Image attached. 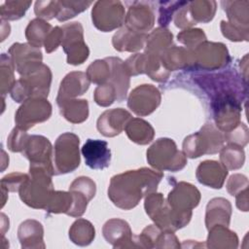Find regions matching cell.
Instances as JSON below:
<instances>
[{
	"mask_svg": "<svg viewBox=\"0 0 249 249\" xmlns=\"http://www.w3.org/2000/svg\"><path fill=\"white\" fill-rule=\"evenodd\" d=\"M162 177L161 171L147 167L125 171L111 178L108 196L116 206L129 210L143 196L156 192Z\"/></svg>",
	"mask_w": 249,
	"mask_h": 249,
	"instance_id": "6da1fadb",
	"label": "cell"
},
{
	"mask_svg": "<svg viewBox=\"0 0 249 249\" xmlns=\"http://www.w3.org/2000/svg\"><path fill=\"white\" fill-rule=\"evenodd\" d=\"M53 175L47 168L30 166L29 177L18 191L20 199L32 208L46 209L54 192L51 179Z\"/></svg>",
	"mask_w": 249,
	"mask_h": 249,
	"instance_id": "7a4b0ae2",
	"label": "cell"
},
{
	"mask_svg": "<svg viewBox=\"0 0 249 249\" xmlns=\"http://www.w3.org/2000/svg\"><path fill=\"white\" fill-rule=\"evenodd\" d=\"M146 213L162 231H175L185 227L191 220L192 212L181 213L173 210L160 193H151L145 198Z\"/></svg>",
	"mask_w": 249,
	"mask_h": 249,
	"instance_id": "3957f363",
	"label": "cell"
},
{
	"mask_svg": "<svg viewBox=\"0 0 249 249\" xmlns=\"http://www.w3.org/2000/svg\"><path fill=\"white\" fill-rule=\"evenodd\" d=\"M51 82V69L42 64L38 70L16 81L11 89V96L16 102H24L29 98H46L49 95Z\"/></svg>",
	"mask_w": 249,
	"mask_h": 249,
	"instance_id": "277c9868",
	"label": "cell"
},
{
	"mask_svg": "<svg viewBox=\"0 0 249 249\" xmlns=\"http://www.w3.org/2000/svg\"><path fill=\"white\" fill-rule=\"evenodd\" d=\"M147 160L159 171H179L187 164L186 155L177 149L175 142L169 138L158 139L147 150Z\"/></svg>",
	"mask_w": 249,
	"mask_h": 249,
	"instance_id": "5b68a950",
	"label": "cell"
},
{
	"mask_svg": "<svg viewBox=\"0 0 249 249\" xmlns=\"http://www.w3.org/2000/svg\"><path fill=\"white\" fill-rule=\"evenodd\" d=\"M225 142V135L213 124L206 123L199 131L189 135L183 142L186 157L198 158L205 154H216Z\"/></svg>",
	"mask_w": 249,
	"mask_h": 249,
	"instance_id": "8992f818",
	"label": "cell"
},
{
	"mask_svg": "<svg viewBox=\"0 0 249 249\" xmlns=\"http://www.w3.org/2000/svg\"><path fill=\"white\" fill-rule=\"evenodd\" d=\"M79 137L71 132L58 136L53 149V167L55 175L74 171L80 165Z\"/></svg>",
	"mask_w": 249,
	"mask_h": 249,
	"instance_id": "52a82bcc",
	"label": "cell"
},
{
	"mask_svg": "<svg viewBox=\"0 0 249 249\" xmlns=\"http://www.w3.org/2000/svg\"><path fill=\"white\" fill-rule=\"evenodd\" d=\"M192 69L216 70L226 66L230 62V54L226 46L222 43L204 41L191 51Z\"/></svg>",
	"mask_w": 249,
	"mask_h": 249,
	"instance_id": "ba28073f",
	"label": "cell"
},
{
	"mask_svg": "<svg viewBox=\"0 0 249 249\" xmlns=\"http://www.w3.org/2000/svg\"><path fill=\"white\" fill-rule=\"evenodd\" d=\"M62 48L67 54V63L72 65L82 64L89 56V51L84 42L83 27L80 22H70L62 27Z\"/></svg>",
	"mask_w": 249,
	"mask_h": 249,
	"instance_id": "9c48e42d",
	"label": "cell"
},
{
	"mask_svg": "<svg viewBox=\"0 0 249 249\" xmlns=\"http://www.w3.org/2000/svg\"><path fill=\"white\" fill-rule=\"evenodd\" d=\"M91 18L96 28L108 32L123 25L124 8L120 1H97L92 8Z\"/></svg>",
	"mask_w": 249,
	"mask_h": 249,
	"instance_id": "30bf717a",
	"label": "cell"
},
{
	"mask_svg": "<svg viewBox=\"0 0 249 249\" xmlns=\"http://www.w3.org/2000/svg\"><path fill=\"white\" fill-rule=\"evenodd\" d=\"M52 114V105L46 98H29L15 115L18 127L26 130L38 123L47 121Z\"/></svg>",
	"mask_w": 249,
	"mask_h": 249,
	"instance_id": "8fae6325",
	"label": "cell"
},
{
	"mask_svg": "<svg viewBox=\"0 0 249 249\" xmlns=\"http://www.w3.org/2000/svg\"><path fill=\"white\" fill-rule=\"evenodd\" d=\"M9 53L15 69L21 76L33 73L42 66V53L40 49L30 44L15 43L11 46Z\"/></svg>",
	"mask_w": 249,
	"mask_h": 249,
	"instance_id": "7c38bea8",
	"label": "cell"
},
{
	"mask_svg": "<svg viewBox=\"0 0 249 249\" xmlns=\"http://www.w3.org/2000/svg\"><path fill=\"white\" fill-rule=\"evenodd\" d=\"M160 103V92L153 85H141L129 94L127 106L137 116L153 113Z\"/></svg>",
	"mask_w": 249,
	"mask_h": 249,
	"instance_id": "4fadbf2b",
	"label": "cell"
},
{
	"mask_svg": "<svg viewBox=\"0 0 249 249\" xmlns=\"http://www.w3.org/2000/svg\"><path fill=\"white\" fill-rule=\"evenodd\" d=\"M23 155L29 160L30 166H40L47 168L53 175H55L53 163L52 161V144L45 136H30L25 149L23 150Z\"/></svg>",
	"mask_w": 249,
	"mask_h": 249,
	"instance_id": "5bb4252c",
	"label": "cell"
},
{
	"mask_svg": "<svg viewBox=\"0 0 249 249\" xmlns=\"http://www.w3.org/2000/svg\"><path fill=\"white\" fill-rule=\"evenodd\" d=\"M199 200V191L194 185L186 182L177 183L167 196L169 206L181 213L192 212V209L198 205Z\"/></svg>",
	"mask_w": 249,
	"mask_h": 249,
	"instance_id": "9a60e30c",
	"label": "cell"
},
{
	"mask_svg": "<svg viewBox=\"0 0 249 249\" xmlns=\"http://www.w3.org/2000/svg\"><path fill=\"white\" fill-rule=\"evenodd\" d=\"M103 236L114 248L138 247L136 235L132 234L129 225L122 219H111L104 224Z\"/></svg>",
	"mask_w": 249,
	"mask_h": 249,
	"instance_id": "2e32d148",
	"label": "cell"
},
{
	"mask_svg": "<svg viewBox=\"0 0 249 249\" xmlns=\"http://www.w3.org/2000/svg\"><path fill=\"white\" fill-rule=\"evenodd\" d=\"M96 191L95 183L89 177L81 176L76 178L69 187V192L73 197V204L67 215L72 217L82 216L89 201L94 196Z\"/></svg>",
	"mask_w": 249,
	"mask_h": 249,
	"instance_id": "e0dca14e",
	"label": "cell"
},
{
	"mask_svg": "<svg viewBox=\"0 0 249 249\" xmlns=\"http://www.w3.org/2000/svg\"><path fill=\"white\" fill-rule=\"evenodd\" d=\"M131 6L128 7L126 15L125 26L135 32L145 33L149 31L155 23V16L152 8L149 6L150 2H129Z\"/></svg>",
	"mask_w": 249,
	"mask_h": 249,
	"instance_id": "ac0fdd59",
	"label": "cell"
},
{
	"mask_svg": "<svg viewBox=\"0 0 249 249\" xmlns=\"http://www.w3.org/2000/svg\"><path fill=\"white\" fill-rule=\"evenodd\" d=\"M82 155L86 164L91 169L102 170L110 165L111 151L107 141L99 139H88L82 147Z\"/></svg>",
	"mask_w": 249,
	"mask_h": 249,
	"instance_id": "d6986e66",
	"label": "cell"
},
{
	"mask_svg": "<svg viewBox=\"0 0 249 249\" xmlns=\"http://www.w3.org/2000/svg\"><path fill=\"white\" fill-rule=\"evenodd\" d=\"M131 119L129 112L123 108H115L102 113L97 120L98 131L107 137H113L122 132L127 121Z\"/></svg>",
	"mask_w": 249,
	"mask_h": 249,
	"instance_id": "ffe728a7",
	"label": "cell"
},
{
	"mask_svg": "<svg viewBox=\"0 0 249 249\" xmlns=\"http://www.w3.org/2000/svg\"><path fill=\"white\" fill-rule=\"evenodd\" d=\"M196 178L200 184L221 189L228 175V169L215 160H204L196 168Z\"/></svg>",
	"mask_w": 249,
	"mask_h": 249,
	"instance_id": "44dd1931",
	"label": "cell"
},
{
	"mask_svg": "<svg viewBox=\"0 0 249 249\" xmlns=\"http://www.w3.org/2000/svg\"><path fill=\"white\" fill-rule=\"evenodd\" d=\"M89 87V80L84 72L68 73L60 83L56 102L84 94Z\"/></svg>",
	"mask_w": 249,
	"mask_h": 249,
	"instance_id": "7402d4cb",
	"label": "cell"
},
{
	"mask_svg": "<svg viewBox=\"0 0 249 249\" xmlns=\"http://www.w3.org/2000/svg\"><path fill=\"white\" fill-rule=\"evenodd\" d=\"M231 215V205L228 199L218 197L211 199L206 207L205 225L207 230L217 225L228 227Z\"/></svg>",
	"mask_w": 249,
	"mask_h": 249,
	"instance_id": "603a6c76",
	"label": "cell"
},
{
	"mask_svg": "<svg viewBox=\"0 0 249 249\" xmlns=\"http://www.w3.org/2000/svg\"><path fill=\"white\" fill-rule=\"evenodd\" d=\"M42 224L35 220H26L20 224L18 231L22 248H45Z\"/></svg>",
	"mask_w": 249,
	"mask_h": 249,
	"instance_id": "cb8c5ba5",
	"label": "cell"
},
{
	"mask_svg": "<svg viewBox=\"0 0 249 249\" xmlns=\"http://www.w3.org/2000/svg\"><path fill=\"white\" fill-rule=\"evenodd\" d=\"M111 74L107 83L114 86L117 92V101L122 102L125 99L127 89L129 88V75L124 66V61L119 57H107Z\"/></svg>",
	"mask_w": 249,
	"mask_h": 249,
	"instance_id": "d4e9b609",
	"label": "cell"
},
{
	"mask_svg": "<svg viewBox=\"0 0 249 249\" xmlns=\"http://www.w3.org/2000/svg\"><path fill=\"white\" fill-rule=\"evenodd\" d=\"M185 17L190 26L197 22L210 21L216 12L215 1H195L188 2L184 6Z\"/></svg>",
	"mask_w": 249,
	"mask_h": 249,
	"instance_id": "484cf974",
	"label": "cell"
},
{
	"mask_svg": "<svg viewBox=\"0 0 249 249\" xmlns=\"http://www.w3.org/2000/svg\"><path fill=\"white\" fill-rule=\"evenodd\" d=\"M147 36L124 26L113 36V46L120 52H136L144 47Z\"/></svg>",
	"mask_w": 249,
	"mask_h": 249,
	"instance_id": "4316f807",
	"label": "cell"
},
{
	"mask_svg": "<svg viewBox=\"0 0 249 249\" xmlns=\"http://www.w3.org/2000/svg\"><path fill=\"white\" fill-rule=\"evenodd\" d=\"M229 23L237 30L248 34V1H222Z\"/></svg>",
	"mask_w": 249,
	"mask_h": 249,
	"instance_id": "83f0119b",
	"label": "cell"
},
{
	"mask_svg": "<svg viewBox=\"0 0 249 249\" xmlns=\"http://www.w3.org/2000/svg\"><path fill=\"white\" fill-rule=\"evenodd\" d=\"M60 114L73 124H79L88 119L89 116V104L85 99H65L56 102Z\"/></svg>",
	"mask_w": 249,
	"mask_h": 249,
	"instance_id": "f1b7e54d",
	"label": "cell"
},
{
	"mask_svg": "<svg viewBox=\"0 0 249 249\" xmlns=\"http://www.w3.org/2000/svg\"><path fill=\"white\" fill-rule=\"evenodd\" d=\"M125 132L128 138L137 144L145 145L150 143L154 138V128L152 125L139 118L130 119L129 122L126 124Z\"/></svg>",
	"mask_w": 249,
	"mask_h": 249,
	"instance_id": "f546056e",
	"label": "cell"
},
{
	"mask_svg": "<svg viewBox=\"0 0 249 249\" xmlns=\"http://www.w3.org/2000/svg\"><path fill=\"white\" fill-rule=\"evenodd\" d=\"M172 44V34L169 30L160 27L147 36L145 53L160 58V54Z\"/></svg>",
	"mask_w": 249,
	"mask_h": 249,
	"instance_id": "4dcf8cb0",
	"label": "cell"
},
{
	"mask_svg": "<svg viewBox=\"0 0 249 249\" xmlns=\"http://www.w3.org/2000/svg\"><path fill=\"white\" fill-rule=\"evenodd\" d=\"M209 231L207 238V246L212 248H236L238 243L237 235L234 231H230L226 226L217 225L212 227Z\"/></svg>",
	"mask_w": 249,
	"mask_h": 249,
	"instance_id": "1f68e13d",
	"label": "cell"
},
{
	"mask_svg": "<svg viewBox=\"0 0 249 249\" xmlns=\"http://www.w3.org/2000/svg\"><path fill=\"white\" fill-rule=\"evenodd\" d=\"M53 27L41 18L32 19L26 27L25 36L29 44L40 49Z\"/></svg>",
	"mask_w": 249,
	"mask_h": 249,
	"instance_id": "d6a6232c",
	"label": "cell"
},
{
	"mask_svg": "<svg viewBox=\"0 0 249 249\" xmlns=\"http://www.w3.org/2000/svg\"><path fill=\"white\" fill-rule=\"evenodd\" d=\"M95 231L90 222L85 219H79L75 221L69 230L70 239L78 245H89L94 238Z\"/></svg>",
	"mask_w": 249,
	"mask_h": 249,
	"instance_id": "836d02e7",
	"label": "cell"
},
{
	"mask_svg": "<svg viewBox=\"0 0 249 249\" xmlns=\"http://www.w3.org/2000/svg\"><path fill=\"white\" fill-rule=\"evenodd\" d=\"M220 153V160L223 164L228 170H233L240 168L245 160V155L243 148L228 144L227 147H223Z\"/></svg>",
	"mask_w": 249,
	"mask_h": 249,
	"instance_id": "e575fe53",
	"label": "cell"
},
{
	"mask_svg": "<svg viewBox=\"0 0 249 249\" xmlns=\"http://www.w3.org/2000/svg\"><path fill=\"white\" fill-rule=\"evenodd\" d=\"M86 74L89 80L94 84H106L111 74V67L108 59L105 58L102 60H95L88 67Z\"/></svg>",
	"mask_w": 249,
	"mask_h": 249,
	"instance_id": "d590c367",
	"label": "cell"
},
{
	"mask_svg": "<svg viewBox=\"0 0 249 249\" xmlns=\"http://www.w3.org/2000/svg\"><path fill=\"white\" fill-rule=\"evenodd\" d=\"M73 204V197L70 192H53L47 207L46 211L50 213H66L70 211Z\"/></svg>",
	"mask_w": 249,
	"mask_h": 249,
	"instance_id": "8d00e7d4",
	"label": "cell"
},
{
	"mask_svg": "<svg viewBox=\"0 0 249 249\" xmlns=\"http://www.w3.org/2000/svg\"><path fill=\"white\" fill-rule=\"evenodd\" d=\"M91 4V1H58L59 11L56 18L59 21H65L84 12Z\"/></svg>",
	"mask_w": 249,
	"mask_h": 249,
	"instance_id": "74e56055",
	"label": "cell"
},
{
	"mask_svg": "<svg viewBox=\"0 0 249 249\" xmlns=\"http://www.w3.org/2000/svg\"><path fill=\"white\" fill-rule=\"evenodd\" d=\"M31 5V2H25V1H8L4 2L1 5L0 14H1V19H9V20H15L19 19L22 18L27 11L28 7Z\"/></svg>",
	"mask_w": 249,
	"mask_h": 249,
	"instance_id": "f35d334b",
	"label": "cell"
},
{
	"mask_svg": "<svg viewBox=\"0 0 249 249\" xmlns=\"http://www.w3.org/2000/svg\"><path fill=\"white\" fill-rule=\"evenodd\" d=\"M93 98L98 105L103 107L109 106L113 104L115 100H117L116 89L110 83L99 85L94 90Z\"/></svg>",
	"mask_w": 249,
	"mask_h": 249,
	"instance_id": "ab89813d",
	"label": "cell"
},
{
	"mask_svg": "<svg viewBox=\"0 0 249 249\" xmlns=\"http://www.w3.org/2000/svg\"><path fill=\"white\" fill-rule=\"evenodd\" d=\"M178 41L185 44L189 51H193L199 44L206 41V36L201 29H189L183 30L177 35Z\"/></svg>",
	"mask_w": 249,
	"mask_h": 249,
	"instance_id": "60d3db41",
	"label": "cell"
},
{
	"mask_svg": "<svg viewBox=\"0 0 249 249\" xmlns=\"http://www.w3.org/2000/svg\"><path fill=\"white\" fill-rule=\"evenodd\" d=\"M186 1H171V2H160V18L159 24L164 28L167 26L176 11L183 7Z\"/></svg>",
	"mask_w": 249,
	"mask_h": 249,
	"instance_id": "b9f144b4",
	"label": "cell"
},
{
	"mask_svg": "<svg viewBox=\"0 0 249 249\" xmlns=\"http://www.w3.org/2000/svg\"><path fill=\"white\" fill-rule=\"evenodd\" d=\"M224 135L225 141H227L228 144L236 145L241 148H243L248 142V128L242 123L229 132H226Z\"/></svg>",
	"mask_w": 249,
	"mask_h": 249,
	"instance_id": "7bdbcfd3",
	"label": "cell"
},
{
	"mask_svg": "<svg viewBox=\"0 0 249 249\" xmlns=\"http://www.w3.org/2000/svg\"><path fill=\"white\" fill-rule=\"evenodd\" d=\"M29 137L30 136L23 129L17 126L12 130L7 145L12 152H21L25 149Z\"/></svg>",
	"mask_w": 249,
	"mask_h": 249,
	"instance_id": "ee69618b",
	"label": "cell"
},
{
	"mask_svg": "<svg viewBox=\"0 0 249 249\" xmlns=\"http://www.w3.org/2000/svg\"><path fill=\"white\" fill-rule=\"evenodd\" d=\"M34 11L37 17L45 19L56 18L59 11L58 1H37Z\"/></svg>",
	"mask_w": 249,
	"mask_h": 249,
	"instance_id": "f6af8a7d",
	"label": "cell"
},
{
	"mask_svg": "<svg viewBox=\"0 0 249 249\" xmlns=\"http://www.w3.org/2000/svg\"><path fill=\"white\" fill-rule=\"evenodd\" d=\"M28 175L19 172H14L6 175L1 180V188L7 190V192H18L21 185L28 179Z\"/></svg>",
	"mask_w": 249,
	"mask_h": 249,
	"instance_id": "bcb514c9",
	"label": "cell"
},
{
	"mask_svg": "<svg viewBox=\"0 0 249 249\" xmlns=\"http://www.w3.org/2000/svg\"><path fill=\"white\" fill-rule=\"evenodd\" d=\"M63 38V30L59 26H55L52 29L45 40V49L48 53L55 51L57 47L61 44Z\"/></svg>",
	"mask_w": 249,
	"mask_h": 249,
	"instance_id": "7dc6e473",
	"label": "cell"
},
{
	"mask_svg": "<svg viewBox=\"0 0 249 249\" xmlns=\"http://www.w3.org/2000/svg\"><path fill=\"white\" fill-rule=\"evenodd\" d=\"M246 188H248V179L242 174L231 175L227 184V190L231 196H235Z\"/></svg>",
	"mask_w": 249,
	"mask_h": 249,
	"instance_id": "c3c4849f",
	"label": "cell"
},
{
	"mask_svg": "<svg viewBox=\"0 0 249 249\" xmlns=\"http://www.w3.org/2000/svg\"><path fill=\"white\" fill-rule=\"evenodd\" d=\"M221 29L223 35L231 41H248V34L237 30L225 20L221 21Z\"/></svg>",
	"mask_w": 249,
	"mask_h": 249,
	"instance_id": "681fc988",
	"label": "cell"
},
{
	"mask_svg": "<svg viewBox=\"0 0 249 249\" xmlns=\"http://www.w3.org/2000/svg\"><path fill=\"white\" fill-rule=\"evenodd\" d=\"M248 188L242 190L235 195L236 197V206L241 211H248Z\"/></svg>",
	"mask_w": 249,
	"mask_h": 249,
	"instance_id": "f907efd6",
	"label": "cell"
}]
</instances>
